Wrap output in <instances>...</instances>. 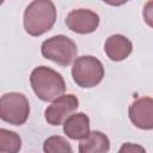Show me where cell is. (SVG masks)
I'll list each match as a JSON object with an SVG mask.
<instances>
[{"label": "cell", "mask_w": 153, "mask_h": 153, "mask_svg": "<svg viewBox=\"0 0 153 153\" xmlns=\"http://www.w3.org/2000/svg\"><path fill=\"white\" fill-rule=\"evenodd\" d=\"M44 153H73L69 142L59 135L48 137L43 143Z\"/></svg>", "instance_id": "13"}, {"label": "cell", "mask_w": 153, "mask_h": 153, "mask_svg": "<svg viewBox=\"0 0 153 153\" xmlns=\"http://www.w3.org/2000/svg\"><path fill=\"white\" fill-rule=\"evenodd\" d=\"M110 141L105 134L93 130L90 135L79 143V153H108Z\"/></svg>", "instance_id": "11"}, {"label": "cell", "mask_w": 153, "mask_h": 153, "mask_svg": "<svg viewBox=\"0 0 153 153\" xmlns=\"http://www.w3.org/2000/svg\"><path fill=\"white\" fill-rule=\"evenodd\" d=\"M72 76L74 82L84 88L94 87L104 76L103 63L94 56L84 55L78 57L72 67Z\"/></svg>", "instance_id": "3"}, {"label": "cell", "mask_w": 153, "mask_h": 153, "mask_svg": "<svg viewBox=\"0 0 153 153\" xmlns=\"http://www.w3.org/2000/svg\"><path fill=\"white\" fill-rule=\"evenodd\" d=\"M133 50L131 42L123 35H112L108 37L104 44V51L112 61H122L127 59Z\"/></svg>", "instance_id": "10"}, {"label": "cell", "mask_w": 153, "mask_h": 153, "mask_svg": "<svg viewBox=\"0 0 153 153\" xmlns=\"http://www.w3.org/2000/svg\"><path fill=\"white\" fill-rule=\"evenodd\" d=\"M56 20V8L49 0H35L24 12V29L30 36H41L49 31Z\"/></svg>", "instance_id": "1"}, {"label": "cell", "mask_w": 153, "mask_h": 153, "mask_svg": "<svg viewBox=\"0 0 153 153\" xmlns=\"http://www.w3.org/2000/svg\"><path fill=\"white\" fill-rule=\"evenodd\" d=\"M142 14H143V19H145V22H146L149 26L153 27V0L146 2L145 7H143V12H142Z\"/></svg>", "instance_id": "15"}, {"label": "cell", "mask_w": 153, "mask_h": 153, "mask_svg": "<svg viewBox=\"0 0 153 153\" xmlns=\"http://www.w3.org/2000/svg\"><path fill=\"white\" fill-rule=\"evenodd\" d=\"M129 118L140 129H153V98L141 97L135 99L129 106Z\"/></svg>", "instance_id": "8"}, {"label": "cell", "mask_w": 153, "mask_h": 153, "mask_svg": "<svg viewBox=\"0 0 153 153\" xmlns=\"http://www.w3.org/2000/svg\"><path fill=\"white\" fill-rule=\"evenodd\" d=\"M41 53L43 57L61 66H69L78 54L76 44L65 35L53 36L42 43Z\"/></svg>", "instance_id": "4"}, {"label": "cell", "mask_w": 153, "mask_h": 153, "mask_svg": "<svg viewBox=\"0 0 153 153\" xmlns=\"http://www.w3.org/2000/svg\"><path fill=\"white\" fill-rule=\"evenodd\" d=\"M30 84L36 96L43 102H51L63 96L66 82L60 73L47 67H36L30 75Z\"/></svg>", "instance_id": "2"}, {"label": "cell", "mask_w": 153, "mask_h": 153, "mask_svg": "<svg viewBox=\"0 0 153 153\" xmlns=\"http://www.w3.org/2000/svg\"><path fill=\"white\" fill-rule=\"evenodd\" d=\"M78 106L79 100L74 94H63L45 109V121L51 126H60L78 109Z\"/></svg>", "instance_id": "6"}, {"label": "cell", "mask_w": 153, "mask_h": 153, "mask_svg": "<svg viewBox=\"0 0 153 153\" xmlns=\"http://www.w3.org/2000/svg\"><path fill=\"white\" fill-rule=\"evenodd\" d=\"M20 147L22 140L17 133L0 129V153H18Z\"/></svg>", "instance_id": "12"}, {"label": "cell", "mask_w": 153, "mask_h": 153, "mask_svg": "<svg viewBox=\"0 0 153 153\" xmlns=\"http://www.w3.org/2000/svg\"><path fill=\"white\" fill-rule=\"evenodd\" d=\"M65 134L72 140H84L90 135V118L84 112L71 115L63 123Z\"/></svg>", "instance_id": "9"}, {"label": "cell", "mask_w": 153, "mask_h": 153, "mask_svg": "<svg viewBox=\"0 0 153 153\" xmlns=\"http://www.w3.org/2000/svg\"><path fill=\"white\" fill-rule=\"evenodd\" d=\"M66 25L71 31L75 33H91L98 27L99 17L91 10H73L66 17Z\"/></svg>", "instance_id": "7"}, {"label": "cell", "mask_w": 153, "mask_h": 153, "mask_svg": "<svg viewBox=\"0 0 153 153\" xmlns=\"http://www.w3.org/2000/svg\"><path fill=\"white\" fill-rule=\"evenodd\" d=\"M118 153H146V151L142 146H140L137 143L126 142L120 147Z\"/></svg>", "instance_id": "14"}, {"label": "cell", "mask_w": 153, "mask_h": 153, "mask_svg": "<svg viewBox=\"0 0 153 153\" xmlns=\"http://www.w3.org/2000/svg\"><path fill=\"white\" fill-rule=\"evenodd\" d=\"M29 114L30 104L23 93L10 92L1 96L0 117L2 121L13 126H22L26 122Z\"/></svg>", "instance_id": "5"}]
</instances>
